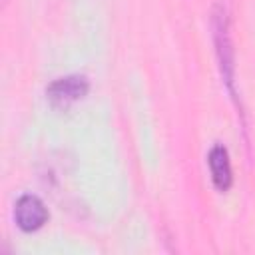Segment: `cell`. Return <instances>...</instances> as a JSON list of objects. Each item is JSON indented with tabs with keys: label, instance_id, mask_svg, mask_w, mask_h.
I'll list each match as a JSON object with an SVG mask.
<instances>
[{
	"label": "cell",
	"instance_id": "cell-1",
	"mask_svg": "<svg viewBox=\"0 0 255 255\" xmlns=\"http://www.w3.org/2000/svg\"><path fill=\"white\" fill-rule=\"evenodd\" d=\"M213 38H215V50L219 56V66H221V74L229 86V90L233 92V72H235V64H233V48H231V34H229V20L223 8H215L213 12Z\"/></svg>",
	"mask_w": 255,
	"mask_h": 255
},
{
	"label": "cell",
	"instance_id": "cell-2",
	"mask_svg": "<svg viewBox=\"0 0 255 255\" xmlns=\"http://www.w3.org/2000/svg\"><path fill=\"white\" fill-rule=\"evenodd\" d=\"M88 88H90V84H88L86 76L70 74V76L56 78L46 88V98L50 100V104L54 108H68L74 102L82 100L88 94Z\"/></svg>",
	"mask_w": 255,
	"mask_h": 255
},
{
	"label": "cell",
	"instance_id": "cell-4",
	"mask_svg": "<svg viewBox=\"0 0 255 255\" xmlns=\"http://www.w3.org/2000/svg\"><path fill=\"white\" fill-rule=\"evenodd\" d=\"M207 163H209V171H211V179L213 185L219 191H227L231 187L233 181V173H231V161H229V153L223 145H213L209 149L207 155Z\"/></svg>",
	"mask_w": 255,
	"mask_h": 255
},
{
	"label": "cell",
	"instance_id": "cell-3",
	"mask_svg": "<svg viewBox=\"0 0 255 255\" xmlns=\"http://www.w3.org/2000/svg\"><path fill=\"white\" fill-rule=\"evenodd\" d=\"M14 221L24 233L38 231L48 221V209L38 195L24 193L14 203Z\"/></svg>",
	"mask_w": 255,
	"mask_h": 255
}]
</instances>
